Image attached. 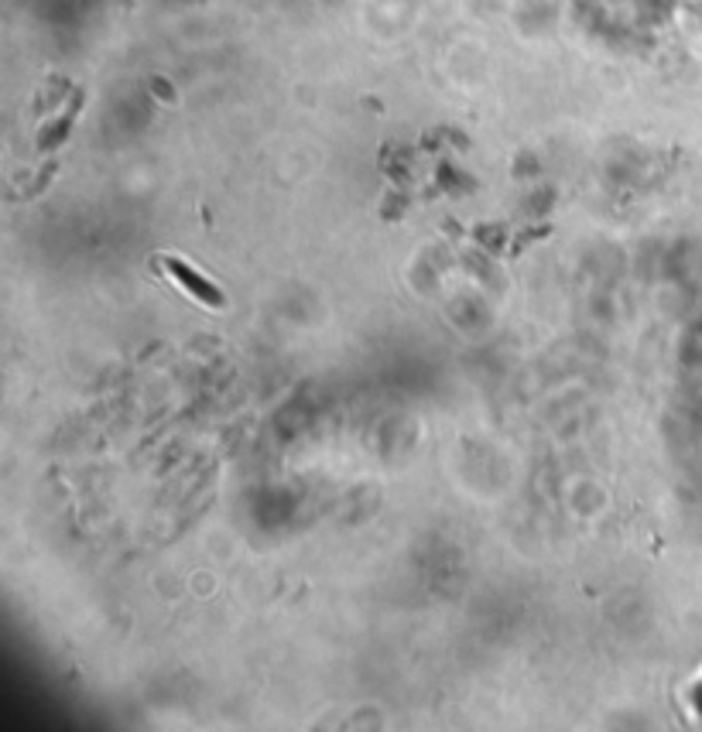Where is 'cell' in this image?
Segmentation results:
<instances>
[{"mask_svg":"<svg viewBox=\"0 0 702 732\" xmlns=\"http://www.w3.org/2000/svg\"><path fill=\"white\" fill-rule=\"evenodd\" d=\"M158 267L168 271V274H171V281L179 285L186 295H192L195 301H203L206 309H227V295H223V291L210 281V277H203L195 267H189L186 261H179V257H162Z\"/></svg>","mask_w":702,"mask_h":732,"instance_id":"1","label":"cell"}]
</instances>
